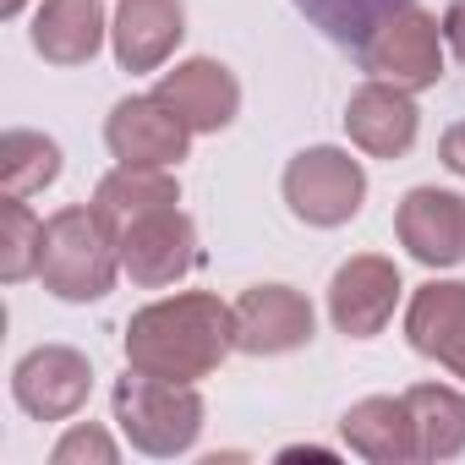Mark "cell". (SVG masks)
I'll return each instance as SVG.
<instances>
[{"instance_id": "obj_19", "label": "cell", "mask_w": 465, "mask_h": 465, "mask_svg": "<svg viewBox=\"0 0 465 465\" xmlns=\"http://www.w3.org/2000/svg\"><path fill=\"white\" fill-rule=\"evenodd\" d=\"M411 421H416V443L421 460H454L465 449V394L443 389V383H411L405 389Z\"/></svg>"}, {"instance_id": "obj_4", "label": "cell", "mask_w": 465, "mask_h": 465, "mask_svg": "<svg viewBox=\"0 0 465 465\" xmlns=\"http://www.w3.org/2000/svg\"><path fill=\"white\" fill-rule=\"evenodd\" d=\"M356 61L378 83H394L405 94H427L443 77V28H438L432 12H421L416 0H405V6H394L367 34V45L356 50Z\"/></svg>"}, {"instance_id": "obj_13", "label": "cell", "mask_w": 465, "mask_h": 465, "mask_svg": "<svg viewBox=\"0 0 465 465\" xmlns=\"http://www.w3.org/2000/svg\"><path fill=\"white\" fill-rule=\"evenodd\" d=\"M153 94L164 104H175L192 132H224L230 121L242 115V83H236V72H230L224 61H208V55H192L175 72H164Z\"/></svg>"}, {"instance_id": "obj_12", "label": "cell", "mask_w": 465, "mask_h": 465, "mask_svg": "<svg viewBox=\"0 0 465 465\" xmlns=\"http://www.w3.org/2000/svg\"><path fill=\"white\" fill-rule=\"evenodd\" d=\"M405 340L416 356L465 378V280H427L405 307Z\"/></svg>"}, {"instance_id": "obj_1", "label": "cell", "mask_w": 465, "mask_h": 465, "mask_svg": "<svg viewBox=\"0 0 465 465\" xmlns=\"http://www.w3.org/2000/svg\"><path fill=\"white\" fill-rule=\"evenodd\" d=\"M230 351H236V312L208 291L164 296V302L132 312V323H126V367L153 372V378L197 383V378L219 372V361Z\"/></svg>"}, {"instance_id": "obj_16", "label": "cell", "mask_w": 465, "mask_h": 465, "mask_svg": "<svg viewBox=\"0 0 465 465\" xmlns=\"http://www.w3.org/2000/svg\"><path fill=\"white\" fill-rule=\"evenodd\" d=\"M340 432H345V443H351L361 460H372V465L421 460V443H416V421H411L405 394H367V400H356V405L340 416Z\"/></svg>"}, {"instance_id": "obj_23", "label": "cell", "mask_w": 465, "mask_h": 465, "mask_svg": "<svg viewBox=\"0 0 465 465\" xmlns=\"http://www.w3.org/2000/svg\"><path fill=\"white\" fill-rule=\"evenodd\" d=\"M83 460L115 465V438H110L104 427H94V421H77V427L50 449V465H83Z\"/></svg>"}, {"instance_id": "obj_24", "label": "cell", "mask_w": 465, "mask_h": 465, "mask_svg": "<svg viewBox=\"0 0 465 465\" xmlns=\"http://www.w3.org/2000/svg\"><path fill=\"white\" fill-rule=\"evenodd\" d=\"M438 159H443L454 175H465V121H454V126L438 137Z\"/></svg>"}, {"instance_id": "obj_22", "label": "cell", "mask_w": 465, "mask_h": 465, "mask_svg": "<svg viewBox=\"0 0 465 465\" xmlns=\"http://www.w3.org/2000/svg\"><path fill=\"white\" fill-rule=\"evenodd\" d=\"M39 247H45V224L34 219V208L23 197L0 203V280L23 285L39 274Z\"/></svg>"}, {"instance_id": "obj_25", "label": "cell", "mask_w": 465, "mask_h": 465, "mask_svg": "<svg viewBox=\"0 0 465 465\" xmlns=\"http://www.w3.org/2000/svg\"><path fill=\"white\" fill-rule=\"evenodd\" d=\"M443 45H449L454 61L465 66V0H454V6L443 12Z\"/></svg>"}, {"instance_id": "obj_20", "label": "cell", "mask_w": 465, "mask_h": 465, "mask_svg": "<svg viewBox=\"0 0 465 465\" xmlns=\"http://www.w3.org/2000/svg\"><path fill=\"white\" fill-rule=\"evenodd\" d=\"M61 175V143L45 132H6L0 137V186L6 197H34Z\"/></svg>"}, {"instance_id": "obj_8", "label": "cell", "mask_w": 465, "mask_h": 465, "mask_svg": "<svg viewBox=\"0 0 465 465\" xmlns=\"http://www.w3.org/2000/svg\"><path fill=\"white\" fill-rule=\"evenodd\" d=\"M94 394V367L77 345H39L12 367V400L34 421H66L88 405Z\"/></svg>"}, {"instance_id": "obj_15", "label": "cell", "mask_w": 465, "mask_h": 465, "mask_svg": "<svg viewBox=\"0 0 465 465\" xmlns=\"http://www.w3.org/2000/svg\"><path fill=\"white\" fill-rule=\"evenodd\" d=\"M186 39V6L181 0H115L110 45L121 72H159L175 45Z\"/></svg>"}, {"instance_id": "obj_21", "label": "cell", "mask_w": 465, "mask_h": 465, "mask_svg": "<svg viewBox=\"0 0 465 465\" xmlns=\"http://www.w3.org/2000/svg\"><path fill=\"white\" fill-rule=\"evenodd\" d=\"M394 6H405V0H296V12H302L312 28H323L334 45H345V50H361L367 34H372Z\"/></svg>"}, {"instance_id": "obj_2", "label": "cell", "mask_w": 465, "mask_h": 465, "mask_svg": "<svg viewBox=\"0 0 465 465\" xmlns=\"http://www.w3.org/2000/svg\"><path fill=\"white\" fill-rule=\"evenodd\" d=\"M121 274L115 230L99 219V208H61L45 219V247H39V280L61 302H104Z\"/></svg>"}, {"instance_id": "obj_10", "label": "cell", "mask_w": 465, "mask_h": 465, "mask_svg": "<svg viewBox=\"0 0 465 465\" xmlns=\"http://www.w3.org/2000/svg\"><path fill=\"white\" fill-rule=\"evenodd\" d=\"M400 269L378 252H356L351 263L334 269L329 280V318L345 340H372L389 329L394 302H400Z\"/></svg>"}, {"instance_id": "obj_17", "label": "cell", "mask_w": 465, "mask_h": 465, "mask_svg": "<svg viewBox=\"0 0 465 465\" xmlns=\"http://www.w3.org/2000/svg\"><path fill=\"white\" fill-rule=\"evenodd\" d=\"M104 0H45L34 17V50L50 66H88L104 45Z\"/></svg>"}, {"instance_id": "obj_7", "label": "cell", "mask_w": 465, "mask_h": 465, "mask_svg": "<svg viewBox=\"0 0 465 465\" xmlns=\"http://www.w3.org/2000/svg\"><path fill=\"white\" fill-rule=\"evenodd\" d=\"M104 143L121 164H148V170H170L186 159L192 148V126L181 121L175 104H164L159 94H132L110 110L104 121Z\"/></svg>"}, {"instance_id": "obj_3", "label": "cell", "mask_w": 465, "mask_h": 465, "mask_svg": "<svg viewBox=\"0 0 465 465\" xmlns=\"http://www.w3.org/2000/svg\"><path fill=\"white\" fill-rule=\"evenodd\" d=\"M110 400H115V421H121L126 443L143 449V454H153V460L186 454L197 443V432H203V394L192 383L126 367V378L115 383Z\"/></svg>"}, {"instance_id": "obj_9", "label": "cell", "mask_w": 465, "mask_h": 465, "mask_svg": "<svg viewBox=\"0 0 465 465\" xmlns=\"http://www.w3.org/2000/svg\"><path fill=\"white\" fill-rule=\"evenodd\" d=\"M230 312H236V351L247 356H291L318 334L312 302L291 285H247Z\"/></svg>"}, {"instance_id": "obj_5", "label": "cell", "mask_w": 465, "mask_h": 465, "mask_svg": "<svg viewBox=\"0 0 465 465\" xmlns=\"http://www.w3.org/2000/svg\"><path fill=\"white\" fill-rule=\"evenodd\" d=\"M285 203L302 224L312 230H340L361 213L367 203V170L361 159H351L345 148H302L291 164H285Z\"/></svg>"}, {"instance_id": "obj_11", "label": "cell", "mask_w": 465, "mask_h": 465, "mask_svg": "<svg viewBox=\"0 0 465 465\" xmlns=\"http://www.w3.org/2000/svg\"><path fill=\"white\" fill-rule=\"evenodd\" d=\"M394 236L427 269L465 263V197L443 186H411L394 208Z\"/></svg>"}, {"instance_id": "obj_14", "label": "cell", "mask_w": 465, "mask_h": 465, "mask_svg": "<svg viewBox=\"0 0 465 465\" xmlns=\"http://www.w3.org/2000/svg\"><path fill=\"white\" fill-rule=\"evenodd\" d=\"M345 132H351V143L361 148V153H372V159H400V153H411V143H416V132H421V110H416V99L405 94V88H394V83H361L356 94H351V104H345Z\"/></svg>"}, {"instance_id": "obj_26", "label": "cell", "mask_w": 465, "mask_h": 465, "mask_svg": "<svg viewBox=\"0 0 465 465\" xmlns=\"http://www.w3.org/2000/svg\"><path fill=\"white\" fill-rule=\"evenodd\" d=\"M23 6H28V0H0V17H17Z\"/></svg>"}, {"instance_id": "obj_6", "label": "cell", "mask_w": 465, "mask_h": 465, "mask_svg": "<svg viewBox=\"0 0 465 465\" xmlns=\"http://www.w3.org/2000/svg\"><path fill=\"white\" fill-rule=\"evenodd\" d=\"M115 247H121V274H132V285L164 291L181 274H192V263H197V224H192V213H181L170 203V208L132 219L115 236Z\"/></svg>"}, {"instance_id": "obj_18", "label": "cell", "mask_w": 465, "mask_h": 465, "mask_svg": "<svg viewBox=\"0 0 465 465\" xmlns=\"http://www.w3.org/2000/svg\"><path fill=\"white\" fill-rule=\"evenodd\" d=\"M170 203H181L175 175H170V170H148V164H121V170H110V175L99 181V192H94V208H99V219L115 230V236H121L132 219H143V213H153V208H170Z\"/></svg>"}]
</instances>
